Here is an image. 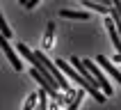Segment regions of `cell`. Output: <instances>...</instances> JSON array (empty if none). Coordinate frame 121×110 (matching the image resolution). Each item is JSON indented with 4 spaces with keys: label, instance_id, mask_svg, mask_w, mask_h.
<instances>
[{
    "label": "cell",
    "instance_id": "obj_6",
    "mask_svg": "<svg viewBox=\"0 0 121 110\" xmlns=\"http://www.w3.org/2000/svg\"><path fill=\"white\" fill-rule=\"evenodd\" d=\"M82 5L87 7V9H91V12H101V14H110V12H112L108 5H101V2H91V0H82Z\"/></svg>",
    "mask_w": 121,
    "mask_h": 110
},
{
    "label": "cell",
    "instance_id": "obj_3",
    "mask_svg": "<svg viewBox=\"0 0 121 110\" xmlns=\"http://www.w3.org/2000/svg\"><path fill=\"white\" fill-rule=\"evenodd\" d=\"M0 46H2V50H5L7 60L12 62V67L16 69V71H21V60H18V55L14 53V48L9 46V41H7V39H2V37H0Z\"/></svg>",
    "mask_w": 121,
    "mask_h": 110
},
{
    "label": "cell",
    "instance_id": "obj_1",
    "mask_svg": "<svg viewBox=\"0 0 121 110\" xmlns=\"http://www.w3.org/2000/svg\"><path fill=\"white\" fill-rule=\"evenodd\" d=\"M57 67H60L62 71H64V73H69V78H71V80H73V82H78V85H80V87L85 89V92H89V94L94 96V99H96L98 103H103V101H105V94H103V92H101L98 87H96V85H91L89 80H85V78H82V76L78 73V71H73V67H71L69 62L57 60Z\"/></svg>",
    "mask_w": 121,
    "mask_h": 110
},
{
    "label": "cell",
    "instance_id": "obj_10",
    "mask_svg": "<svg viewBox=\"0 0 121 110\" xmlns=\"http://www.w3.org/2000/svg\"><path fill=\"white\" fill-rule=\"evenodd\" d=\"M0 30H2V39H9V37H12V30H9V25H7L2 12H0Z\"/></svg>",
    "mask_w": 121,
    "mask_h": 110
},
{
    "label": "cell",
    "instance_id": "obj_9",
    "mask_svg": "<svg viewBox=\"0 0 121 110\" xmlns=\"http://www.w3.org/2000/svg\"><path fill=\"white\" fill-rule=\"evenodd\" d=\"M82 96H85V89H75V96H73V101L69 103V108H66V110H75L78 105H80Z\"/></svg>",
    "mask_w": 121,
    "mask_h": 110
},
{
    "label": "cell",
    "instance_id": "obj_7",
    "mask_svg": "<svg viewBox=\"0 0 121 110\" xmlns=\"http://www.w3.org/2000/svg\"><path fill=\"white\" fill-rule=\"evenodd\" d=\"M62 16H66V18H80V21H87V18H91L87 12H73V9H62Z\"/></svg>",
    "mask_w": 121,
    "mask_h": 110
},
{
    "label": "cell",
    "instance_id": "obj_4",
    "mask_svg": "<svg viewBox=\"0 0 121 110\" xmlns=\"http://www.w3.org/2000/svg\"><path fill=\"white\" fill-rule=\"evenodd\" d=\"M96 62H98V64H101V67L105 69L108 73H112V78H114V80L121 85V71H119V69H117L114 64H112V62L108 60V57H105V55H98V57H96Z\"/></svg>",
    "mask_w": 121,
    "mask_h": 110
},
{
    "label": "cell",
    "instance_id": "obj_13",
    "mask_svg": "<svg viewBox=\"0 0 121 110\" xmlns=\"http://www.w3.org/2000/svg\"><path fill=\"white\" fill-rule=\"evenodd\" d=\"M112 7H114L117 12H119V16H121V2H114V5H112Z\"/></svg>",
    "mask_w": 121,
    "mask_h": 110
},
{
    "label": "cell",
    "instance_id": "obj_2",
    "mask_svg": "<svg viewBox=\"0 0 121 110\" xmlns=\"http://www.w3.org/2000/svg\"><path fill=\"white\" fill-rule=\"evenodd\" d=\"M85 67H87L89 71H91V76H94L96 85L101 87V92H103V94H105V96H112V94H114V87L110 85V80L105 78V73H103L101 69H98V64H94V62L89 60V62H85Z\"/></svg>",
    "mask_w": 121,
    "mask_h": 110
},
{
    "label": "cell",
    "instance_id": "obj_12",
    "mask_svg": "<svg viewBox=\"0 0 121 110\" xmlns=\"http://www.w3.org/2000/svg\"><path fill=\"white\" fill-rule=\"evenodd\" d=\"M37 5H39V0H30V2H25L27 9H32V7H37Z\"/></svg>",
    "mask_w": 121,
    "mask_h": 110
},
{
    "label": "cell",
    "instance_id": "obj_11",
    "mask_svg": "<svg viewBox=\"0 0 121 110\" xmlns=\"http://www.w3.org/2000/svg\"><path fill=\"white\" fill-rule=\"evenodd\" d=\"M37 99H39V89L25 99V105H23V110H32V108H34V103H37Z\"/></svg>",
    "mask_w": 121,
    "mask_h": 110
},
{
    "label": "cell",
    "instance_id": "obj_8",
    "mask_svg": "<svg viewBox=\"0 0 121 110\" xmlns=\"http://www.w3.org/2000/svg\"><path fill=\"white\" fill-rule=\"evenodd\" d=\"M53 34H55V23L50 21V23L46 25V34H43V46H46V48L53 46Z\"/></svg>",
    "mask_w": 121,
    "mask_h": 110
},
{
    "label": "cell",
    "instance_id": "obj_5",
    "mask_svg": "<svg viewBox=\"0 0 121 110\" xmlns=\"http://www.w3.org/2000/svg\"><path fill=\"white\" fill-rule=\"evenodd\" d=\"M105 28H108V32H110V37H112V44H114V48H117V55H121V37H119V32H117V25H114V21L110 18H105Z\"/></svg>",
    "mask_w": 121,
    "mask_h": 110
}]
</instances>
